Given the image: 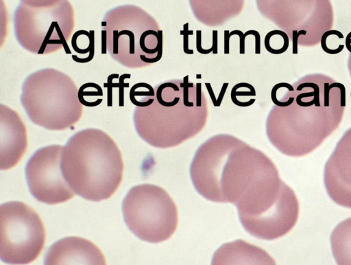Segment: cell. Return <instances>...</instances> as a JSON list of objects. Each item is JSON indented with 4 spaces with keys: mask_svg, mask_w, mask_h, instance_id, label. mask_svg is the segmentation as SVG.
<instances>
[{
    "mask_svg": "<svg viewBox=\"0 0 351 265\" xmlns=\"http://www.w3.org/2000/svg\"><path fill=\"white\" fill-rule=\"evenodd\" d=\"M44 265H106V262L92 242L80 237H66L51 246Z\"/></svg>",
    "mask_w": 351,
    "mask_h": 265,
    "instance_id": "12",
    "label": "cell"
},
{
    "mask_svg": "<svg viewBox=\"0 0 351 265\" xmlns=\"http://www.w3.org/2000/svg\"><path fill=\"white\" fill-rule=\"evenodd\" d=\"M228 84H229L228 82H224L222 84L221 91L219 93L218 97L217 98V106H220L221 102L223 100V98L224 97L225 93L226 92V90L228 89Z\"/></svg>",
    "mask_w": 351,
    "mask_h": 265,
    "instance_id": "30",
    "label": "cell"
},
{
    "mask_svg": "<svg viewBox=\"0 0 351 265\" xmlns=\"http://www.w3.org/2000/svg\"><path fill=\"white\" fill-rule=\"evenodd\" d=\"M63 176L73 191L90 201L111 197L121 183L123 162L115 141L93 128L78 131L64 146Z\"/></svg>",
    "mask_w": 351,
    "mask_h": 265,
    "instance_id": "2",
    "label": "cell"
},
{
    "mask_svg": "<svg viewBox=\"0 0 351 265\" xmlns=\"http://www.w3.org/2000/svg\"><path fill=\"white\" fill-rule=\"evenodd\" d=\"M324 180L330 198L337 205L351 209V128L327 161Z\"/></svg>",
    "mask_w": 351,
    "mask_h": 265,
    "instance_id": "10",
    "label": "cell"
},
{
    "mask_svg": "<svg viewBox=\"0 0 351 265\" xmlns=\"http://www.w3.org/2000/svg\"><path fill=\"white\" fill-rule=\"evenodd\" d=\"M314 95H315L314 91L301 93V94H299L297 95L295 102H296L297 104L300 106L309 107V106L315 104L314 99H313L312 100H311L309 102H304L302 100V99L303 97H311V96L314 97Z\"/></svg>",
    "mask_w": 351,
    "mask_h": 265,
    "instance_id": "24",
    "label": "cell"
},
{
    "mask_svg": "<svg viewBox=\"0 0 351 265\" xmlns=\"http://www.w3.org/2000/svg\"><path fill=\"white\" fill-rule=\"evenodd\" d=\"M230 32L229 30L224 31V54H228L230 53Z\"/></svg>",
    "mask_w": 351,
    "mask_h": 265,
    "instance_id": "31",
    "label": "cell"
},
{
    "mask_svg": "<svg viewBox=\"0 0 351 265\" xmlns=\"http://www.w3.org/2000/svg\"><path fill=\"white\" fill-rule=\"evenodd\" d=\"M124 220L139 239L158 243L175 233L178 214L176 205L163 188L142 184L130 189L122 204Z\"/></svg>",
    "mask_w": 351,
    "mask_h": 265,
    "instance_id": "6",
    "label": "cell"
},
{
    "mask_svg": "<svg viewBox=\"0 0 351 265\" xmlns=\"http://www.w3.org/2000/svg\"><path fill=\"white\" fill-rule=\"evenodd\" d=\"M0 109V168L8 170L21 161L27 150V130L17 112L3 104Z\"/></svg>",
    "mask_w": 351,
    "mask_h": 265,
    "instance_id": "11",
    "label": "cell"
},
{
    "mask_svg": "<svg viewBox=\"0 0 351 265\" xmlns=\"http://www.w3.org/2000/svg\"><path fill=\"white\" fill-rule=\"evenodd\" d=\"M63 147L50 145L41 148L34 152L26 165L29 191L40 202L55 205L68 201L75 195L61 169Z\"/></svg>",
    "mask_w": 351,
    "mask_h": 265,
    "instance_id": "9",
    "label": "cell"
},
{
    "mask_svg": "<svg viewBox=\"0 0 351 265\" xmlns=\"http://www.w3.org/2000/svg\"><path fill=\"white\" fill-rule=\"evenodd\" d=\"M26 115L34 124L49 130H64L83 115L78 88L65 73L45 68L24 80L20 97Z\"/></svg>",
    "mask_w": 351,
    "mask_h": 265,
    "instance_id": "4",
    "label": "cell"
},
{
    "mask_svg": "<svg viewBox=\"0 0 351 265\" xmlns=\"http://www.w3.org/2000/svg\"><path fill=\"white\" fill-rule=\"evenodd\" d=\"M101 87L95 82H87L78 89V99L82 106L93 107L99 106L103 99L96 100L95 97L103 96Z\"/></svg>",
    "mask_w": 351,
    "mask_h": 265,
    "instance_id": "16",
    "label": "cell"
},
{
    "mask_svg": "<svg viewBox=\"0 0 351 265\" xmlns=\"http://www.w3.org/2000/svg\"><path fill=\"white\" fill-rule=\"evenodd\" d=\"M282 87L287 89L289 91H294L293 86L289 83H287V82L278 83V84H275L271 89V98L273 103L276 106H279V107H287V106H289L292 104V103L295 100V97H290L288 100L285 101V102H281V101L278 100L277 99V95H276L277 91L278 89L282 88Z\"/></svg>",
    "mask_w": 351,
    "mask_h": 265,
    "instance_id": "17",
    "label": "cell"
},
{
    "mask_svg": "<svg viewBox=\"0 0 351 265\" xmlns=\"http://www.w3.org/2000/svg\"><path fill=\"white\" fill-rule=\"evenodd\" d=\"M201 78H202V75L201 74H197L196 75V78L197 79H201Z\"/></svg>",
    "mask_w": 351,
    "mask_h": 265,
    "instance_id": "36",
    "label": "cell"
},
{
    "mask_svg": "<svg viewBox=\"0 0 351 265\" xmlns=\"http://www.w3.org/2000/svg\"><path fill=\"white\" fill-rule=\"evenodd\" d=\"M248 35H253L255 37V54H261V36L258 32L254 30H247L244 33L245 38Z\"/></svg>",
    "mask_w": 351,
    "mask_h": 265,
    "instance_id": "26",
    "label": "cell"
},
{
    "mask_svg": "<svg viewBox=\"0 0 351 265\" xmlns=\"http://www.w3.org/2000/svg\"><path fill=\"white\" fill-rule=\"evenodd\" d=\"M196 49L197 51L202 54H208L213 52V49L210 48L208 49H204L202 47V31L197 30L196 31Z\"/></svg>",
    "mask_w": 351,
    "mask_h": 265,
    "instance_id": "27",
    "label": "cell"
},
{
    "mask_svg": "<svg viewBox=\"0 0 351 265\" xmlns=\"http://www.w3.org/2000/svg\"><path fill=\"white\" fill-rule=\"evenodd\" d=\"M232 35H238L239 36V54H245V36L244 33L241 30H235L230 32V36Z\"/></svg>",
    "mask_w": 351,
    "mask_h": 265,
    "instance_id": "28",
    "label": "cell"
},
{
    "mask_svg": "<svg viewBox=\"0 0 351 265\" xmlns=\"http://www.w3.org/2000/svg\"><path fill=\"white\" fill-rule=\"evenodd\" d=\"M131 75L130 74H122L119 77V106H124V88L125 87H129V83H125L124 80L125 79H129L130 78Z\"/></svg>",
    "mask_w": 351,
    "mask_h": 265,
    "instance_id": "20",
    "label": "cell"
},
{
    "mask_svg": "<svg viewBox=\"0 0 351 265\" xmlns=\"http://www.w3.org/2000/svg\"><path fill=\"white\" fill-rule=\"evenodd\" d=\"M211 265H276L263 249L243 240L224 243L214 253Z\"/></svg>",
    "mask_w": 351,
    "mask_h": 265,
    "instance_id": "13",
    "label": "cell"
},
{
    "mask_svg": "<svg viewBox=\"0 0 351 265\" xmlns=\"http://www.w3.org/2000/svg\"><path fill=\"white\" fill-rule=\"evenodd\" d=\"M311 87L314 89V93H315V95H314V100H315V106H320V100H319V88L318 87V85H317L315 83H311V82H308V83H302V84H300L296 90L298 91H301L305 87Z\"/></svg>",
    "mask_w": 351,
    "mask_h": 265,
    "instance_id": "21",
    "label": "cell"
},
{
    "mask_svg": "<svg viewBox=\"0 0 351 265\" xmlns=\"http://www.w3.org/2000/svg\"><path fill=\"white\" fill-rule=\"evenodd\" d=\"M75 27L72 4L64 0L21 1L14 13V30L19 45L31 53L47 55L63 48Z\"/></svg>",
    "mask_w": 351,
    "mask_h": 265,
    "instance_id": "5",
    "label": "cell"
},
{
    "mask_svg": "<svg viewBox=\"0 0 351 265\" xmlns=\"http://www.w3.org/2000/svg\"><path fill=\"white\" fill-rule=\"evenodd\" d=\"M277 173L276 166L263 152L227 135L204 143L190 167L192 183L201 196L235 205Z\"/></svg>",
    "mask_w": 351,
    "mask_h": 265,
    "instance_id": "1",
    "label": "cell"
},
{
    "mask_svg": "<svg viewBox=\"0 0 351 265\" xmlns=\"http://www.w3.org/2000/svg\"><path fill=\"white\" fill-rule=\"evenodd\" d=\"M119 77V74H117V73L116 74L115 73L110 74L108 77L107 83L104 84V87L108 88V91H107V94H108L107 105H108V106H112V89H113L112 80L114 78H118Z\"/></svg>",
    "mask_w": 351,
    "mask_h": 265,
    "instance_id": "22",
    "label": "cell"
},
{
    "mask_svg": "<svg viewBox=\"0 0 351 265\" xmlns=\"http://www.w3.org/2000/svg\"><path fill=\"white\" fill-rule=\"evenodd\" d=\"M330 244L337 265H351V218L341 221L333 229Z\"/></svg>",
    "mask_w": 351,
    "mask_h": 265,
    "instance_id": "14",
    "label": "cell"
},
{
    "mask_svg": "<svg viewBox=\"0 0 351 265\" xmlns=\"http://www.w3.org/2000/svg\"><path fill=\"white\" fill-rule=\"evenodd\" d=\"M196 106H202V84L199 82L196 84Z\"/></svg>",
    "mask_w": 351,
    "mask_h": 265,
    "instance_id": "33",
    "label": "cell"
},
{
    "mask_svg": "<svg viewBox=\"0 0 351 265\" xmlns=\"http://www.w3.org/2000/svg\"><path fill=\"white\" fill-rule=\"evenodd\" d=\"M180 87L183 89V104L186 107L194 106L193 102H189V89L193 87V83L189 82V76L183 78V83L180 84Z\"/></svg>",
    "mask_w": 351,
    "mask_h": 265,
    "instance_id": "18",
    "label": "cell"
},
{
    "mask_svg": "<svg viewBox=\"0 0 351 265\" xmlns=\"http://www.w3.org/2000/svg\"><path fill=\"white\" fill-rule=\"evenodd\" d=\"M329 83L325 82L324 84V106L328 107L330 105V89Z\"/></svg>",
    "mask_w": 351,
    "mask_h": 265,
    "instance_id": "29",
    "label": "cell"
},
{
    "mask_svg": "<svg viewBox=\"0 0 351 265\" xmlns=\"http://www.w3.org/2000/svg\"><path fill=\"white\" fill-rule=\"evenodd\" d=\"M95 32L81 30L75 32L71 38V47L79 54H88L90 60L95 54Z\"/></svg>",
    "mask_w": 351,
    "mask_h": 265,
    "instance_id": "15",
    "label": "cell"
},
{
    "mask_svg": "<svg viewBox=\"0 0 351 265\" xmlns=\"http://www.w3.org/2000/svg\"><path fill=\"white\" fill-rule=\"evenodd\" d=\"M294 191L278 178L247 204L237 207L240 222L250 235L273 240L288 233L299 216Z\"/></svg>",
    "mask_w": 351,
    "mask_h": 265,
    "instance_id": "7",
    "label": "cell"
},
{
    "mask_svg": "<svg viewBox=\"0 0 351 265\" xmlns=\"http://www.w3.org/2000/svg\"><path fill=\"white\" fill-rule=\"evenodd\" d=\"M307 34V31L305 30H300L298 32L297 30L292 31V54H297L298 51V38L300 36H305Z\"/></svg>",
    "mask_w": 351,
    "mask_h": 265,
    "instance_id": "23",
    "label": "cell"
},
{
    "mask_svg": "<svg viewBox=\"0 0 351 265\" xmlns=\"http://www.w3.org/2000/svg\"><path fill=\"white\" fill-rule=\"evenodd\" d=\"M121 65L142 68L162 56V31L140 7L125 4L107 11L101 21V54Z\"/></svg>",
    "mask_w": 351,
    "mask_h": 265,
    "instance_id": "3",
    "label": "cell"
},
{
    "mask_svg": "<svg viewBox=\"0 0 351 265\" xmlns=\"http://www.w3.org/2000/svg\"><path fill=\"white\" fill-rule=\"evenodd\" d=\"M351 45V32L348 34L345 41V45Z\"/></svg>",
    "mask_w": 351,
    "mask_h": 265,
    "instance_id": "35",
    "label": "cell"
},
{
    "mask_svg": "<svg viewBox=\"0 0 351 265\" xmlns=\"http://www.w3.org/2000/svg\"><path fill=\"white\" fill-rule=\"evenodd\" d=\"M205 86H206V88L208 93H209L210 97L212 100V102H213L214 106H217V98L215 95V93H214V91L213 90L210 83L206 82Z\"/></svg>",
    "mask_w": 351,
    "mask_h": 265,
    "instance_id": "34",
    "label": "cell"
},
{
    "mask_svg": "<svg viewBox=\"0 0 351 265\" xmlns=\"http://www.w3.org/2000/svg\"><path fill=\"white\" fill-rule=\"evenodd\" d=\"M180 34L183 36V51L186 54H193V49L189 48V35H193V31L189 30V23L183 25V30L180 31Z\"/></svg>",
    "mask_w": 351,
    "mask_h": 265,
    "instance_id": "19",
    "label": "cell"
},
{
    "mask_svg": "<svg viewBox=\"0 0 351 265\" xmlns=\"http://www.w3.org/2000/svg\"><path fill=\"white\" fill-rule=\"evenodd\" d=\"M45 242V230L38 214L19 201L0 207V257L8 264L24 265L34 261Z\"/></svg>",
    "mask_w": 351,
    "mask_h": 265,
    "instance_id": "8",
    "label": "cell"
},
{
    "mask_svg": "<svg viewBox=\"0 0 351 265\" xmlns=\"http://www.w3.org/2000/svg\"><path fill=\"white\" fill-rule=\"evenodd\" d=\"M333 88H338L340 91V106L341 107H345L346 102V87L345 86L340 82H332L329 85V89H332Z\"/></svg>",
    "mask_w": 351,
    "mask_h": 265,
    "instance_id": "25",
    "label": "cell"
},
{
    "mask_svg": "<svg viewBox=\"0 0 351 265\" xmlns=\"http://www.w3.org/2000/svg\"><path fill=\"white\" fill-rule=\"evenodd\" d=\"M218 32L217 30H213V43H212V47L211 48L213 49V54H217L218 53V49H217V44H218V41H217V38H218Z\"/></svg>",
    "mask_w": 351,
    "mask_h": 265,
    "instance_id": "32",
    "label": "cell"
}]
</instances>
